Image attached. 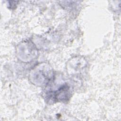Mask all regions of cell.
Returning <instances> with one entry per match:
<instances>
[{
	"label": "cell",
	"mask_w": 121,
	"mask_h": 121,
	"mask_svg": "<svg viewBox=\"0 0 121 121\" xmlns=\"http://www.w3.org/2000/svg\"><path fill=\"white\" fill-rule=\"evenodd\" d=\"M69 90V86L67 84H65L60 86L56 90L49 91L47 95H49V99H52L54 102L62 100L65 101L69 97L70 94Z\"/></svg>",
	"instance_id": "1"
}]
</instances>
